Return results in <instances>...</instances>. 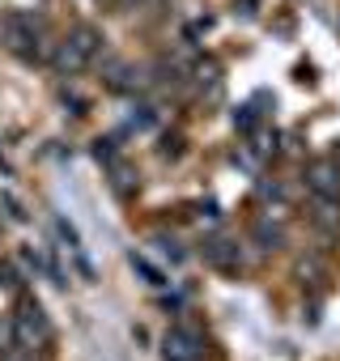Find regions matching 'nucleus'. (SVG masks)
Here are the masks:
<instances>
[{
	"label": "nucleus",
	"instance_id": "f257e3e1",
	"mask_svg": "<svg viewBox=\"0 0 340 361\" xmlns=\"http://www.w3.org/2000/svg\"><path fill=\"white\" fill-rule=\"evenodd\" d=\"M13 340H18L22 348H30V353H39V348L51 340V319H47V310H43L35 298H22V302H18V314H13Z\"/></svg>",
	"mask_w": 340,
	"mask_h": 361
},
{
	"label": "nucleus",
	"instance_id": "f03ea898",
	"mask_svg": "<svg viewBox=\"0 0 340 361\" xmlns=\"http://www.w3.org/2000/svg\"><path fill=\"white\" fill-rule=\"evenodd\" d=\"M0 39H5V47L18 51L22 60H35V51H43V26L30 22V18H13Z\"/></svg>",
	"mask_w": 340,
	"mask_h": 361
},
{
	"label": "nucleus",
	"instance_id": "7ed1b4c3",
	"mask_svg": "<svg viewBox=\"0 0 340 361\" xmlns=\"http://www.w3.org/2000/svg\"><path fill=\"white\" fill-rule=\"evenodd\" d=\"M162 357L166 361H200V336L192 327H170L162 340Z\"/></svg>",
	"mask_w": 340,
	"mask_h": 361
},
{
	"label": "nucleus",
	"instance_id": "20e7f679",
	"mask_svg": "<svg viewBox=\"0 0 340 361\" xmlns=\"http://www.w3.org/2000/svg\"><path fill=\"white\" fill-rule=\"evenodd\" d=\"M306 183L319 200H340V166L336 161H310L306 166Z\"/></svg>",
	"mask_w": 340,
	"mask_h": 361
},
{
	"label": "nucleus",
	"instance_id": "39448f33",
	"mask_svg": "<svg viewBox=\"0 0 340 361\" xmlns=\"http://www.w3.org/2000/svg\"><path fill=\"white\" fill-rule=\"evenodd\" d=\"M205 255H209L217 268H234V264L243 259V251H238V238H230V234H213V238L205 243Z\"/></svg>",
	"mask_w": 340,
	"mask_h": 361
},
{
	"label": "nucleus",
	"instance_id": "423d86ee",
	"mask_svg": "<svg viewBox=\"0 0 340 361\" xmlns=\"http://www.w3.org/2000/svg\"><path fill=\"white\" fill-rule=\"evenodd\" d=\"M315 217H319L323 230H340V204L336 200H319L315 196Z\"/></svg>",
	"mask_w": 340,
	"mask_h": 361
},
{
	"label": "nucleus",
	"instance_id": "0eeeda50",
	"mask_svg": "<svg viewBox=\"0 0 340 361\" xmlns=\"http://www.w3.org/2000/svg\"><path fill=\"white\" fill-rule=\"evenodd\" d=\"M157 251H162V255H170V264H183V247H179L175 238H166V234H157Z\"/></svg>",
	"mask_w": 340,
	"mask_h": 361
},
{
	"label": "nucleus",
	"instance_id": "6e6552de",
	"mask_svg": "<svg viewBox=\"0 0 340 361\" xmlns=\"http://www.w3.org/2000/svg\"><path fill=\"white\" fill-rule=\"evenodd\" d=\"M111 178H115V188H119V192L132 188V170H128L123 161H111Z\"/></svg>",
	"mask_w": 340,
	"mask_h": 361
},
{
	"label": "nucleus",
	"instance_id": "1a4fd4ad",
	"mask_svg": "<svg viewBox=\"0 0 340 361\" xmlns=\"http://www.w3.org/2000/svg\"><path fill=\"white\" fill-rule=\"evenodd\" d=\"M260 243H264V247H277V243H281V226H277V221H264V226H260Z\"/></svg>",
	"mask_w": 340,
	"mask_h": 361
},
{
	"label": "nucleus",
	"instance_id": "9d476101",
	"mask_svg": "<svg viewBox=\"0 0 340 361\" xmlns=\"http://www.w3.org/2000/svg\"><path fill=\"white\" fill-rule=\"evenodd\" d=\"M251 145H255V153H268V145H277V136L264 128V132H255V136H251Z\"/></svg>",
	"mask_w": 340,
	"mask_h": 361
},
{
	"label": "nucleus",
	"instance_id": "9b49d317",
	"mask_svg": "<svg viewBox=\"0 0 340 361\" xmlns=\"http://www.w3.org/2000/svg\"><path fill=\"white\" fill-rule=\"evenodd\" d=\"M132 268H136V272H140L145 281H153V285H162V276H157V272H153V268H149V264H145L140 255H132Z\"/></svg>",
	"mask_w": 340,
	"mask_h": 361
},
{
	"label": "nucleus",
	"instance_id": "f8f14e48",
	"mask_svg": "<svg viewBox=\"0 0 340 361\" xmlns=\"http://www.w3.org/2000/svg\"><path fill=\"white\" fill-rule=\"evenodd\" d=\"M0 361H39L30 348H18V353H5V357H0Z\"/></svg>",
	"mask_w": 340,
	"mask_h": 361
},
{
	"label": "nucleus",
	"instance_id": "ddd939ff",
	"mask_svg": "<svg viewBox=\"0 0 340 361\" xmlns=\"http://www.w3.org/2000/svg\"><path fill=\"white\" fill-rule=\"evenodd\" d=\"M9 344H13V319L0 323V348H9Z\"/></svg>",
	"mask_w": 340,
	"mask_h": 361
},
{
	"label": "nucleus",
	"instance_id": "4468645a",
	"mask_svg": "<svg viewBox=\"0 0 340 361\" xmlns=\"http://www.w3.org/2000/svg\"><path fill=\"white\" fill-rule=\"evenodd\" d=\"M260 200H281V188H277V183H264V188H260Z\"/></svg>",
	"mask_w": 340,
	"mask_h": 361
},
{
	"label": "nucleus",
	"instance_id": "2eb2a0df",
	"mask_svg": "<svg viewBox=\"0 0 340 361\" xmlns=\"http://www.w3.org/2000/svg\"><path fill=\"white\" fill-rule=\"evenodd\" d=\"M128 5H132V0H128Z\"/></svg>",
	"mask_w": 340,
	"mask_h": 361
}]
</instances>
